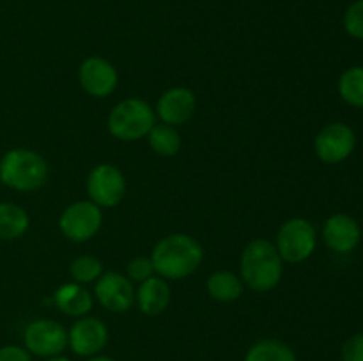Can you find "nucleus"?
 Returning a JSON list of instances; mask_svg holds the SVG:
<instances>
[{
	"label": "nucleus",
	"instance_id": "nucleus-10",
	"mask_svg": "<svg viewBox=\"0 0 363 361\" xmlns=\"http://www.w3.org/2000/svg\"><path fill=\"white\" fill-rule=\"evenodd\" d=\"M94 299L112 314H124L135 306L133 282L123 273H103L94 282Z\"/></svg>",
	"mask_w": 363,
	"mask_h": 361
},
{
	"label": "nucleus",
	"instance_id": "nucleus-7",
	"mask_svg": "<svg viewBox=\"0 0 363 361\" xmlns=\"http://www.w3.org/2000/svg\"><path fill=\"white\" fill-rule=\"evenodd\" d=\"M103 225V211L94 202L77 200L67 205L59 218V229L67 241L87 243Z\"/></svg>",
	"mask_w": 363,
	"mask_h": 361
},
{
	"label": "nucleus",
	"instance_id": "nucleus-21",
	"mask_svg": "<svg viewBox=\"0 0 363 361\" xmlns=\"http://www.w3.org/2000/svg\"><path fill=\"white\" fill-rule=\"evenodd\" d=\"M339 96L354 108H363V66L347 67L339 78Z\"/></svg>",
	"mask_w": 363,
	"mask_h": 361
},
{
	"label": "nucleus",
	"instance_id": "nucleus-9",
	"mask_svg": "<svg viewBox=\"0 0 363 361\" xmlns=\"http://www.w3.org/2000/svg\"><path fill=\"white\" fill-rule=\"evenodd\" d=\"M357 147V133L344 122H330L314 138V152L326 165H337L350 158Z\"/></svg>",
	"mask_w": 363,
	"mask_h": 361
},
{
	"label": "nucleus",
	"instance_id": "nucleus-8",
	"mask_svg": "<svg viewBox=\"0 0 363 361\" xmlns=\"http://www.w3.org/2000/svg\"><path fill=\"white\" fill-rule=\"evenodd\" d=\"M23 347L32 356H60L67 347V329L53 319H35L23 329Z\"/></svg>",
	"mask_w": 363,
	"mask_h": 361
},
{
	"label": "nucleus",
	"instance_id": "nucleus-11",
	"mask_svg": "<svg viewBox=\"0 0 363 361\" xmlns=\"http://www.w3.org/2000/svg\"><path fill=\"white\" fill-rule=\"evenodd\" d=\"M80 87L96 99H105L113 94L119 84V73L108 59L91 55L82 60L78 67Z\"/></svg>",
	"mask_w": 363,
	"mask_h": 361
},
{
	"label": "nucleus",
	"instance_id": "nucleus-1",
	"mask_svg": "<svg viewBox=\"0 0 363 361\" xmlns=\"http://www.w3.org/2000/svg\"><path fill=\"white\" fill-rule=\"evenodd\" d=\"M151 260L158 276L165 280H183L201 268L204 250L190 234L176 232L162 237L155 244Z\"/></svg>",
	"mask_w": 363,
	"mask_h": 361
},
{
	"label": "nucleus",
	"instance_id": "nucleus-15",
	"mask_svg": "<svg viewBox=\"0 0 363 361\" xmlns=\"http://www.w3.org/2000/svg\"><path fill=\"white\" fill-rule=\"evenodd\" d=\"M135 304L147 317L162 315L170 304L169 280L152 275L145 282L138 283V287L135 289Z\"/></svg>",
	"mask_w": 363,
	"mask_h": 361
},
{
	"label": "nucleus",
	"instance_id": "nucleus-4",
	"mask_svg": "<svg viewBox=\"0 0 363 361\" xmlns=\"http://www.w3.org/2000/svg\"><path fill=\"white\" fill-rule=\"evenodd\" d=\"M155 124V110L140 98H126L119 101L110 110L106 119L110 134L121 142H137L145 138Z\"/></svg>",
	"mask_w": 363,
	"mask_h": 361
},
{
	"label": "nucleus",
	"instance_id": "nucleus-20",
	"mask_svg": "<svg viewBox=\"0 0 363 361\" xmlns=\"http://www.w3.org/2000/svg\"><path fill=\"white\" fill-rule=\"evenodd\" d=\"M245 361H298V357L282 340L262 338L247 350Z\"/></svg>",
	"mask_w": 363,
	"mask_h": 361
},
{
	"label": "nucleus",
	"instance_id": "nucleus-5",
	"mask_svg": "<svg viewBox=\"0 0 363 361\" xmlns=\"http://www.w3.org/2000/svg\"><path fill=\"white\" fill-rule=\"evenodd\" d=\"M275 248L280 258L287 264H301L312 257L318 246L315 227L307 218H289L280 225L277 232Z\"/></svg>",
	"mask_w": 363,
	"mask_h": 361
},
{
	"label": "nucleus",
	"instance_id": "nucleus-26",
	"mask_svg": "<svg viewBox=\"0 0 363 361\" xmlns=\"http://www.w3.org/2000/svg\"><path fill=\"white\" fill-rule=\"evenodd\" d=\"M0 361H32V354L23 345H4L0 347Z\"/></svg>",
	"mask_w": 363,
	"mask_h": 361
},
{
	"label": "nucleus",
	"instance_id": "nucleus-12",
	"mask_svg": "<svg viewBox=\"0 0 363 361\" xmlns=\"http://www.w3.org/2000/svg\"><path fill=\"white\" fill-rule=\"evenodd\" d=\"M108 343V328L98 317H78L67 329V347L80 357H92Z\"/></svg>",
	"mask_w": 363,
	"mask_h": 361
},
{
	"label": "nucleus",
	"instance_id": "nucleus-18",
	"mask_svg": "<svg viewBox=\"0 0 363 361\" xmlns=\"http://www.w3.org/2000/svg\"><path fill=\"white\" fill-rule=\"evenodd\" d=\"M30 216L14 202H0V239L16 241L27 234Z\"/></svg>",
	"mask_w": 363,
	"mask_h": 361
},
{
	"label": "nucleus",
	"instance_id": "nucleus-3",
	"mask_svg": "<svg viewBox=\"0 0 363 361\" xmlns=\"http://www.w3.org/2000/svg\"><path fill=\"white\" fill-rule=\"evenodd\" d=\"M48 180V163L27 147L9 149L0 158V184L14 191H35Z\"/></svg>",
	"mask_w": 363,
	"mask_h": 361
},
{
	"label": "nucleus",
	"instance_id": "nucleus-22",
	"mask_svg": "<svg viewBox=\"0 0 363 361\" xmlns=\"http://www.w3.org/2000/svg\"><path fill=\"white\" fill-rule=\"evenodd\" d=\"M69 275L80 285L92 283L103 275V262L94 255H80L71 262Z\"/></svg>",
	"mask_w": 363,
	"mask_h": 361
},
{
	"label": "nucleus",
	"instance_id": "nucleus-2",
	"mask_svg": "<svg viewBox=\"0 0 363 361\" xmlns=\"http://www.w3.org/2000/svg\"><path fill=\"white\" fill-rule=\"evenodd\" d=\"M284 260L275 244L268 239H252L240 257V276L245 287L254 292H269L280 283Z\"/></svg>",
	"mask_w": 363,
	"mask_h": 361
},
{
	"label": "nucleus",
	"instance_id": "nucleus-27",
	"mask_svg": "<svg viewBox=\"0 0 363 361\" xmlns=\"http://www.w3.org/2000/svg\"><path fill=\"white\" fill-rule=\"evenodd\" d=\"M85 361H116V360H113V357H110V356H103V354H96V356L87 357Z\"/></svg>",
	"mask_w": 363,
	"mask_h": 361
},
{
	"label": "nucleus",
	"instance_id": "nucleus-17",
	"mask_svg": "<svg viewBox=\"0 0 363 361\" xmlns=\"http://www.w3.org/2000/svg\"><path fill=\"white\" fill-rule=\"evenodd\" d=\"M206 290H208L209 297L218 303H234L243 296L245 283L236 273L218 269L206 280Z\"/></svg>",
	"mask_w": 363,
	"mask_h": 361
},
{
	"label": "nucleus",
	"instance_id": "nucleus-25",
	"mask_svg": "<svg viewBox=\"0 0 363 361\" xmlns=\"http://www.w3.org/2000/svg\"><path fill=\"white\" fill-rule=\"evenodd\" d=\"M342 361H363V333L351 335L340 350Z\"/></svg>",
	"mask_w": 363,
	"mask_h": 361
},
{
	"label": "nucleus",
	"instance_id": "nucleus-6",
	"mask_svg": "<svg viewBox=\"0 0 363 361\" xmlns=\"http://www.w3.org/2000/svg\"><path fill=\"white\" fill-rule=\"evenodd\" d=\"M85 190L89 200L101 209L117 207L126 195V177L119 166L112 163H99L89 172Z\"/></svg>",
	"mask_w": 363,
	"mask_h": 361
},
{
	"label": "nucleus",
	"instance_id": "nucleus-13",
	"mask_svg": "<svg viewBox=\"0 0 363 361\" xmlns=\"http://www.w3.org/2000/svg\"><path fill=\"white\" fill-rule=\"evenodd\" d=\"M197 110V96L188 87H170L163 92L156 103L155 113L163 124L183 126L194 117Z\"/></svg>",
	"mask_w": 363,
	"mask_h": 361
},
{
	"label": "nucleus",
	"instance_id": "nucleus-14",
	"mask_svg": "<svg viewBox=\"0 0 363 361\" xmlns=\"http://www.w3.org/2000/svg\"><path fill=\"white\" fill-rule=\"evenodd\" d=\"M323 241L335 253H351L362 241L360 223L344 212L332 214L323 223Z\"/></svg>",
	"mask_w": 363,
	"mask_h": 361
},
{
	"label": "nucleus",
	"instance_id": "nucleus-19",
	"mask_svg": "<svg viewBox=\"0 0 363 361\" xmlns=\"http://www.w3.org/2000/svg\"><path fill=\"white\" fill-rule=\"evenodd\" d=\"M145 138H147V144L152 149V152L162 156V158H174L183 145L177 127L163 122L155 124Z\"/></svg>",
	"mask_w": 363,
	"mask_h": 361
},
{
	"label": "nucleus",
	"instance_id": "nucleus-24",
	"mask_svg": "<svg viewBox=\"0 0 363 361\" xmlns=\"http://www.w3.org/2000/svg\"><path fill=\"white\" fill-rule=\"evenodd\" d=\"M152 275H156L155 268H152L151 257H135L128 262L126 265V276L133 283H142L147 278H151Z\"/></svg>",
	"mask_w": 363,
	"mask_h": 361
},
{
	"label": "nucleus",
	"instance_id": "nucleus-23",
	"mask_svg": "<svg viewBox=\"0 0 363 361\" xmlns=\"http://www.w3.org/2000/svg\"><path fill=\"white\" fill-rule=\"evenodd\" d=\"M344 30L354 39L363 41V0H354L344 13Z\"/></svg>",
	"mask_w": 363,
	"mask_h": 361
},
{
	"label": "nucleus",
	"instance_id": "nucleus-16",
	"mask_svg": "<svg viewBox=\"0 0 363 361\" xmlns=\"http://www.w3.org/2000/svg\"><path fill=\"white\" fill-rule=\"evenodd\" d=\"M53 304L60 314L74 319L85 317L94 306V296L80 283L67 282L53 292Z\"/></svg>",
	"mask_w": 363,
	"mask_h": 361
},
{
	"label": "nucleus",
	"instance_id": "nucleus-28",
	"mask_svg": "<svg viewBox=\"0 0 363 361\" xmlns=\"http://www.w3.org/2000/svg\"><path fill=\"white\" fill-rule=\"evenodd\" d=\"M45 361H73V360H69V357H66V356H62V354H60V356L48 357V360H45Z\"/></svg>",
	"mask_w": 363,
	"mask_h": 361
}]
</instances>
